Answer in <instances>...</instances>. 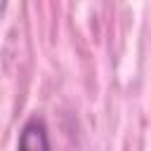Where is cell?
Masks as SVG:
<instances>
[{"label":"cell","instance_id":"obj_1","mask_svg":"<svg viewBox=\"0 0 151 151\" xmlns=\"http://www.w3.org/2000/svg\"><path fill=\"white\" fill-rule=\"evenodd\" d=\"M17 144H19V149H28V151H47L52 146L50 137H47V123L40 116L28 118L21 127V134H19Z\"/></svg>","mask_w":151,"mask_h":151}]
</instances>
